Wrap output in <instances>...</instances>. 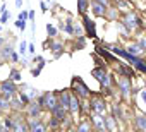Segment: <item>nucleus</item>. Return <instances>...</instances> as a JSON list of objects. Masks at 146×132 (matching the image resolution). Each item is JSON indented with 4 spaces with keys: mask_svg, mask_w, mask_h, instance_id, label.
I'll list each match as a JSON object with an SVG mask.
<instances>
[{
    "mask_svg": "<svg viewBox=\"0 0 146 132\" xmlns=\"http://www.w3.org/2000/svg\"><path fill=\"white\" fill-rule=\"evenodd\" d=\"M38 103L43 106V110H48L50 113L58 106V94L57 93H45L38 98Z\"/></svg>",
    "mask_w": 146,
    "mask_h": 132,
    "instance_id": "1",
    "label": "nucleus"
},
{
    "mask_svg": "<svg viewBox=\"0 0 146 132\" xmlns=\"http://www.w3.org/2000/svg\"><path fill=\"white\" fill-rule=\"evenodd\" d=\"M115 86H117V89H119V96H120V98H129V96H131V91H132V79L119 76V77L115 79Z\"/></svg>",
    "mask_w": 146,
    "mask_h": 132,
    "instance_id": "2",
    "label": "nucleus"
},
{
    "mask_svg": "<svg viewBox=\"0 0 146 132\" xmlns=\"http://www.w3.org/2000/svg\"><path fill=\"white\" fill-rule=\"evenodd\" d=\"M17 91L19 89H17V86H16V82L12 79H7V81L0 82V94H2L4 98H7V100H12Z\"/></svg>",
    "mask_w": 146,
    "mask_h": 132,
    "instance_id": "3",
    "label": "nucleus"
},
{
    "mask_svg": "<svg viewBox=\"0 0 146 132\" xmlns=\"http://www.w3.org/2000/svg\"><path fill=\"white\" fill-rule=\"evenodd\" d=\"M90 106H91V112L95 113H102V115L107 113V101L102 96H93L90 101Z\"/></svg>",
    "mask_w": 146,
    "mask_h": 132,
    "instance_id": "4",
    "label": "nucleus"
},
{
    "mask_svg": "<svg viewBox=\"0 0 146 132\" xmlns=\"http://www.w3.org/2000/svg\"><path fill=\"white\" fill-rule=\"evenodd\" d=\"M115 74L117 76H122V77H129V79H134L137 76V72L132 69V65L124 63V62H119V67L115 69Z\"/></svg>",
    "mask_w": 146,
    "mask_h": 132,
    "instance_id": "5",
    "label": "nucleus"
},
{
    "mask_svg": "<svg viewBox=\"0 0 146 132\" xmlns=\"http://www.w3.org/2000/svg\"><path fill=\"white\" fill-rule=\"evenodd\" d=\"M72 89H76L79 98H90V89H88V86L81 79H74V81H72Z\"/></svg>",
    "mask_w": 146,
    "mask_h": 132,
    "instance_id": "6",
    "label": "nucleus"
},
{
    "mask_svg": "<svg viewBox=\"0 0 146 132\" xmlns=\"http://www.w3.org/2000/svg\"><path fill=\"white\" fill-rule=\"evenodd\" d=\"M132 100H134V103H136V106H137V108H141L143 112H146V88L139 89V91H137V94H136Z\"/></svg>",
    "mask_w": 146,
    "mask_h": 132,
    "instance_id": "7",
    "label": "nucleus"
},
{
    "mask_svg": "<svg viewBox=\"0 0 146 132\" xmlns=\"http://www.w3.org/2000/svg\"><path fill=\"white\" fill-rule=\"evenodd\" d=\"M91 120V125L93 127H96L98 130H105V115H102V113H95L93 112V115L90 117Z\"/></svg>",
    "mask_w": 146,
    "mask_h": 132,
    "instance_id": "8",
    "label": "nucleus"
},
{
    "mask_svg": "<svg viewBox=\"0 0 146 132\" xmlns=\"http://www.w3.org/2000/svg\"><path fill=\"white\" fill-rule=\"evenodd\" d=\"M28 106V117H40L41 115V112H43V106L38 103V101H31V103H28L26 105Z\"/></svg>",
    "mask_w": 146,
    "mask_h": 132,
    "instance_id": "9",
    "label": "nucleus"
},
{
    "mask_svg": "<svg viewBox=\"0 0 146 132\" xmlns=\"http://www.w3.org/2000/svg\"><path fill=\"white\" fill-rule=\"evenodd\" d=\"M113 7L120 9L122 12H129V11H134V4L131 2V0H112Z\"/></svg>",
    "mask_w": 146,
    "mask_h": 132,
    "instance_id": "10",
    "label": "nucleus"
},
{
    "mask_svg": "<svg viewBox=\"0 0 146 132\" xmlns=\"http://www.w3.org/2000/svg\"><path fill=\"white\" fill-rule=\"evenodd\" d=\"M69 112L72 115H76L81 112V101H79V96L78 94H70V101H69Z\"/></svg>",
    "mask_w": 146,
    "mask_h": 132,
    "instance_id": "11",
    "label": "nucleus"
},
{
    "mask_svg": "<svg viewBox=\"0 0 146 132\" xmlns=\"http://www.w3.org/2000/svg\"><path fill=\"white\" fill-rule=\"evenodd\" d=\"M96 51H98V53L103 57V60H107L108 63H117V57H115V53L112 55L105 46H96Z\"/></svg>",
    "mask_w": 146,
    "mask_h": 132,
    "instance_id": "12",
    "label": "nucleus"
},
{
    "mask_svg": "<svg viewBox=\"0 0 146 132\" xmlns=\"http://www.w3.org/2000/svg\"><path fill=\"white\" fill-rule=\"evenodd\" d=\"M110 112H112V117L117 122H122L124 120V112H122V105L120 103H112L110 105Z\"/></svg>",
    "mask_w": 146,
    "mask_h": 132,
    "instance_id": "13",
    "label": "nucleus"
},
{
    "mask_svg": "<svg viewBox=\"0 0 146 132\" xmlns=\"http://www.w3.org/2000/svg\"><path fill=\"white\" fill-rule=\"evenodd\" d=\"M107 9H108L107 5L98 4V2H93V0H91V11H93V14H95V16H98V17H105Z\"/></svg>",
    "mask_w": 146,
    "mask_h": 132,
    "instance_id": "14",
    "label": "nucleus"
},
{
    "mask_svg": "<svg viewBox=\"0 0 146 132\" xmlns=\"http://www.w3.org/2000/svg\"><path fill=\"white\" fill-rule=\"evenodd\" d=\"M84 28H86V33H88V36H91V38H96V28H95V22L84 14Z\"/></svg>",
    "mask_w": 146,
    "mask_h": 132,
    "instance_id": "15",
    "label": "nucleus"
},
{
    "mask_svg": "<svg viewBox=\"0 0 146 132\" xmlns=\"http://www.w3.org/2000/svg\"><path fill=\"white\" fill-rule=\"evenodd\" d=\"M134 127L139 129V130H146V112L137 113L134 117Z\"/></svg>",
    "mask_w": 146,
    "mask_h": 132,
    "instance_id": "16",
    "label": "nucleus"
},
{
    "mask_svg": "<svg viewBox=\"0 0 146 132\" xmlns=\"http://www.w3.org/2000/svg\"><path fill=\"white\" fill-rule=\"evenodd\" d=\"M58 94V105L64 106L65 110H69V101H70V93L69 91H62V93H57Z\"/></svg>",
    "mask_w": 146,
    "mask_h": 132,
    "instance_id": "17",
    "label": "nucleus"
},
{
    "mask_svg": "<svg viewBox=\"0 0 146 132\" xmlns=\"http://www.w3.org/2000/svg\"><path fill=\"white\" fill-rule=\"evenodd\" d=\"M125 50H127L131 55H143V53H144V50H143V48L137 45V41H136V43H129Z\"/></svg>",
    "mask_w": 146,
    "mask_h": 132,
    "instance_id": "18",
    "label": "nucleus"
},
{
    "mask_svg": "<svg viewBox=\"0 0 146 132\" xmlns=\"http://www.w3.org/2000/svg\"><path fill=\"white\" fill-rule=\"evenodd\" d=\"M119 14H120V12H119V9H117V7H108V9H107L105 17H108L110 21L117 22V21H119Z\"/></svg>",
    "mask_w": 146,
    "mask_h": 132,
    "instance_id": "19",
    "label": "nucleus"
},
{
    "mask_svg": "<svg viewBox=\"0 0 146 132\" xmlns=\"http://www.w3.org/2000/svg\"><path fill=\"white\" fill-rule=\"evenodd\" d=\"M105 74H107V67H102V65H98L96 69H93V71H91V76H93V77H96L98 81H100Z\"/></svg>",
    "mask_w": 146,
    "mask_h": 132,
    "instance_id": "20",
    "label": "nucleus"
},
{
    "mask_svg": "<svg viewBox=\"0 0 146 132\" xmlns=\"http://www.w3.org/2000/svg\"><path fill=\"white\" fill-rule=\"evenodd\" d=\"M88 9H90V0H78V11H79V14H86L88 12Z\"/></svg>",
    "mask_w": 146,
    "mask_h": 132,
    "instance_id": "21",
    "label": "nucleus"
},
{
    "mask_svg": "<svg viewBox=\"0 0 146 132\" xmlns=\"http://www.w3.org/2000/svg\"><path fill=\"white\" fill-rule=\"evenodd\" d=\"M112 77H113V76L107 72V74H105V76L100 79V82H102V88H105V86H112V84H113V79H112Z\"/></svg>",
    "mask_w": 146,
    "mask_h": 132,
    "instance_id": "22",
    "label": "nucleus"
},
{
    "mask_svg": "<svg viewBox=\"0 0 146 132\" xmlns=\"http://www.w3.org/2000/svg\"><path fill=\"white\" fill-rule=\"evenodd\" d=\"M50 46H52V50H53L55 57H58V55L64 51V45H62V43H55V41H52V43H50Z\"/></svg>",
    "mask_w": 146,
    "mask_h": 132,
    "instance_id": "23",
    "label": "nucleus"
},
{
    "mask_svg": "<svg viewBox=\"0 0 146 132\" xmlns=\"http://www.w3.org/2000/svg\"><path fill=\"white\" fill-rule=\"evenodd\" d=\"M0 110H2V112L11 110V100H7V98H4V96H0Z\"/></svg>",
    "mask_w": 146,
    "mask_h": 132,
    "instance_id": "24",
    "label": "nucleus"
},
{
    "mask_svg": "<svg viewBox=\"0 0 146 132\" xmlns=\"http://www.w3.org/2000/svg\"><path fill=\"white\" fill-rule=\"evenodd\" d=\"M0 53H2V58H11V55L14 53V50H12V46L9 45V46H4Z\"/></svg>",
    "mask_w": 146,
    "mask_h": 132,
    "instance_id": "25",
    "label": "nucleus"
},
{
    "mask_svg": "<svg viewBox=\"0 0 146 132\" xmlns=\"http://www.w3.org/2000/svg\"><path fill=\"white\" fill-rule=\"evenodd\" d=\"M9 79H12L14 82H17V81L21 79V72H19L17 69H12V71H11V77H9Z\"/></svg>",
    "mask_w": 146,
    "mask_h": 132,
    "instance_id": "26",
    "label": "nucleus"
},
{
    "mask_svg": "<svg viewBox=\"0 0 146 132\" xmlns=\"http://www.w3.org/2000/svg\"><path fill=\"white\" fill-rule=\"evenodd\" d=\"M46 33H48V36H52V38H53V36L57 34V28H55V26H52V24H48V26H46Z\"/></svg>",
    "mask_w": 146,
    "mask_h": 132,
    "instance_id": "27",
    "label": "nucleus"
},
{
    "mask_svg": "<svg viewBox=\"0 0 146 132\" xmlns=\"http://www.w3.org/2000/svg\"><path fill=\"white\" fill-rule=\"evenodd\" d=\"M91 127H93V125H91V122H90V123L83 122V123H79V125H78V130H90Z\"/></svg>",
    "mask_w": 146,
    "mask_h": 132,
    "instance_id": "28",
    "label": "nucleus"
},
{
    "mask_svg": "<svg viewBox=\"0 0 146 132\" xmlns=\"http://www.w3.org/2000/svg\"><path fill=\"white\" fill-rule=\"evenodd\" d=\"M58 123H60V120H58V118H55V117H52V118H50V122H48V127H52V129H53V127H58Z\"/></svg>",
    "mask_w": 146,
    "mask_h": 132,
    "instance_id": "29",
    "label": "nucleus"
},
{
    "mask_svg": "<svg viewBox=\"0 0 146 132\" xmlns=\"http://www.w3.org/2000/svg\"><path fill=\"white\" fill-rule=\"evenodd\" d=\"M137 45L146 51V36H139V40H137Z\"/></svg>",
    "mask_w": 146,
    "mask_h": 132,
    "instance_id": "30",
    "label": "nucleus"
},
{
    "mask_svg": "<svg viewBox=\"0 0 146 132\" xmlns=\"http://www.w3.org/2000/svg\"><path fill=\"white\" fill-rule=\"evenodd\" d=\"M26 46H28V45H26L24 41L19 45V53H21V55H24V53H26Z\"/></svg>",
    "mask_w": 146,
    "mask_h": 132,
    "instance_id": "31",
    "label": "nucleus"
},
{
    "mask_svg": "<svg viewBox=\"0 0 146 132\" xmlns=\"http://www.w3.org/2000/svg\"><path fill=\"white\" fill-rule=\"evenodd\" d=\"M28 17H29V14H28V12H21V14H19V19H21V21H26Z\"/></svg>",
    "mask_w": 146,
    "mask_h": 132,
    "instance_id": "32",
    "label": "nucleus"
},
{
    "mask_svg": "<svg viewBox=\"0 0 146 132\" xmlns=\"http://www.w3.org/2000/svg\"><path fill=\"white\" fill-rule=\"evenodd\" d=\"M93 2H98V4H103V5H110V0H93Z\"/></svg>",
    "mask_w": 146,
    "mask_h": 132,
    "instance_id": "33",
    "label": "nucleus"
},
{
    "mask_svg": "<svg viewBox=\"0 0 146 132\" xmlns=\"http://www.w3.org/2000/svg\"><path fill=\"white\" fill-rule=\"evenodd\" d=\"M7 17H9V14L4 11V14H2V21H0V22H5V21H7Z\"/></svg>",
    "mask_w": 146,
    "mask_h": 132,
    "instance_id": "34",
    "label": "nucleus"
},
{
    "mask_svg": "<svg viewBox=\"0 0 146 132\" xmlns=\"http://www.w3.org/2000/svg\"><path fill=\"white\" fill-rule=\"evenodd\" d=\"M11 60H12V62H17V53H12V55H11Z\"/></svg>",
    "mask_w": 146,
    "mask_h": 132,
    "instance_id": "35",
    "label": "nucleus"
},
{
    "mask_svg": "<svg viewBox=\"0 0 146 132\" xmlns=\"http://www.w3.org/2000/svg\"><path fill=\"white\" fill-rule=\"evenodd\" d=\"M41 11H43V12L46 11V4H45V2H41Z\"/></svg>",
    "mask_w": 146,
    "mask_h": 132,
    "instance_id": "36",
    "label": "nucleus"
},
{
    "mask_svg": "<svg viewBox=\"0 0 146 132\" xmlns=\"http://www.w3.org/2000/svg\"><path fill=\"white\" fill-rule=\"evenodd\" d=\"M28 48H29V53H35V46H33V45H29Z\"/></svg>",
    "mask_w": 146,
    "mask_h": 132,
    "instance_id": "37",
    "label": "nucleus"
},
{
    "mask_svg": "<svg viewBox=\"0 0 146 132\" xmlns=\"http://www.w3.org/2000/svg\"><path fill=\"white\" fill-rule=\"evenodd\" d=\"M16 5H17V7H21V5H23V0H16Z\"/></svg>",
    "mask_w": 146,
    "mask_h": 132,
    "instance_id": "38",
    "label": "nucleus"
},
{
    "mask_svg": "<svg viewBox=\"0 0 146 132\" xmlns=\"http://www.w3.org/2000/svg\"><path fill=\"white\" fill-rule=\"evenodd\" d=\"M2 45H4V40H2V38H0V46H2Z\"/></svg>",
    "mask_w": 146,
    "mask_h": 132,
    "instance_id": "39",
    "label": "nucleus"
},
{
    "mask_svg": "<svg viewBox=\"0 0 146 132\" xmlns=\"http://www.w3.org/2000/svg\"><path fill=\"white\" fill-rule=\"evenodd\" d=\"M144 31H146V21H144Z\"/></svg>",
    "mask_w": 146,
    "mask_h": 132,
    "instance_id": "40",
    "label": "nucleus"
},
{
    "mask_svg": "<svg viewBox=\"0 0 146 132\" xmlns=\"http://www.w3.org/2000/svg\"><path fill=\"white\" fill-rule=\"evenodd\" d=\"M46 2H52V0H46Z\"/></svg>",
    "mask_w": 146,
    "mask_h": 132,
    "instance_id": "41",
    "label": "nucleus"
},
{
    "mask_svg": "<svg viewBox=\"0 0 146 132\" xmlns=\"http://www.w3.org/2000/svg\"><path fill=\"white\" fill-rule=\"evenodd\" d=\"M0 29H2V26H0Z\"/></svg>",
    "mask_w": 146,
    "mask_h": 132,
    "instance_id": "42",
    "label": "nucleus"
},
{
    "mask_svg": "<svg viewBox=\"0 0 146 132\" xmlns=\"http://www.w3.org/2000/svg\"><path fill=\"white\" fill-rule=\"evenodd\" d=\"M0 11H2V9H0Z\"/></svg>",
    "mask_w": 146,
    "mask_h": 132,
    "instance_id": "43",
    "label": "nucleus"
},
{
    "mask_svg": "<svg viewBox=\"0 0 146 132\" xmlns=\"http://www.w3.org/2000/svg\"><path fill=\"white\" fill-rule=\"evenodd\" d=\"M0 96H2V94H0Z\"/></svg>",
    "mask_w": 146,
    "mask_h": 132,
    "instance_id": "44",
    "label": "nucleus"
}]
</instances>
